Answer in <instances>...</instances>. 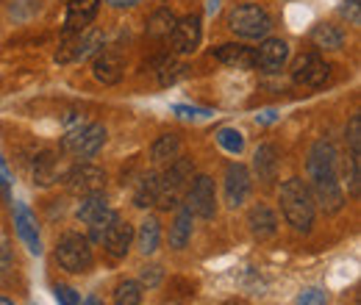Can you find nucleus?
Returning <instances> with one entry per match:
<instances>
[{
  "mask_svg": "<svg viewBox=\"0 0 361 305\" xmlns=\"http://www.w3.org/2000/svg\"><path fill=\"white\" fill-rule=\"evenodd\" d=\"M336 167H339L336 147L328 139H319L309 153V178H312L309 192L325 214H336L345 206V194H342V186H339Z\"/></svg>",
  "mask_w": 361,
  "mask_h": 305,
  "instance_id": "nucleus-1",
  "label": "nucleus"
},
{
  "mask_svg": "<svg viewBox=\"0 0 361 305\" xmlns=\"http://www.w3.org/2000/svg\"><path fill=\"white\" fill-rule=\"evenodd\" d=\"M281 211L283 219L298 230L309 233L314 225V197L309 192V183L303 178H289L281 186Z\"/></svg>",
  "mask_w": 361,
  "mask_h": 305,
  "instance_id": "nucleus-2",
  "label": "nucleus"
},
{
  "mask_svg": "<svg viewBox=\"0 0 361 305\" xmlns=\"http://www.w3.org/2000/svg\"><path fill=\"white\" fill-rule=\"evenodd\" d=\"M192 173H195V164L189 158H176L170 161V170L159 175V194H156V206L170 211L180 203V194L186 189V183L192 180Z\"/></svg>",
  "mask_w": 361,
  "mask_h": 305,
  "instance_id": "nucleus-3",
  "label": "nucleus"
},
{
  "mask_svg": "<svg viewBox=\"0 0 361 305\" xmlns=\"http://www.w3.org/2000/svg\"><path fill=\"white\" fill-rule=\"evenodd\" d=\"M228 28L242 39H267V34L272 31V20L262 6L245 3L228 14Z\"/></svg>",
  "mask_w": 361,
  "mask_h": 305,
  "instance_id": "nucleus-4",
  "label": "nucleus"
},
{
  "mask_svg": "<svg viewBox=\"0 0 361 305\" xmlns=\"http://www.w3.org/2000/svg\"><path fill=\"white\" fill-rule=\"evenodd\" d=\"M103 144H106V128L100 123H84V120H75V125H70L61 139V147L75 158H92Z\"/></svg>",
  "mask_w": 361,
  "mask_h": 305,
  "instance_id": "nucleus-5",
  "label": "nucleus"
},
{
  "mask_svg": "<svg viewBox=\"0 0 361 305\" xmlns=\"http://www.w3.org/2000/svg\"><path fill=\"white\" fill-rule=\"evenodd\" d=\"M100 50H103V34L94 31V28H84V31H75V34H64V42L56 53V61H61V64L84 61V58H90Z\"/></svg>",
  "mask_w": 361,
  "mask_h": 305,
  "instance_id": "nucleus-6",
  "label": "nucleus"
},
{
  "mask_svg": "<svg viewBox=\"0 0 361 305\" xmlns=\"http://www.w3.org/2000/svg\"><path fill=\"white\" fill-rule=\"evenodd\" d=\"M56 261L61 269L67 272H87L92 266V247H90V239L81 236V233H67L61 236L59 247H56Z\"/></svg>",
  "mask_w": 361,
  "mask_h": 305,
  "instance_id": "nucleus-7",
  "label": "nucleus"
},
{
  "mask_svg": "<svg viewBox=\"0 0 361 305\" xmlns=\"http://www.w3.org/2000/svg\"><path fill=\"white\" fill-rule=\"evenodd\" d=\"M186 208L192 217L212 219L217 214V194H214V180L209 175H197L192 186L186 189Z\"/></svg>",
  "mask_w": 361,
  "mask_h": 305,
  "instance_id": "nucleus-8",
  "label": "nucleus"
},
{
  "mask_svg": "<svg viewBox=\"0 0 361 305\" xmlns=\"http://www.w3.org/2000/svg\"><path fill=\"white\" fill-rule=\"evenodd\" d=\"M331 75V64L325 58H319L317 53H303L295 64H292V81L300 87H322Z\"/></svg>",
  "mask_w": 361,
  "mask_h": 305,
  "instance_id": "nucleus-9",
  "label": "nucleus"
},
{
  "mask_svg": "<svg viewBox=\"0 0 361 305\" xmlns=\"http://www.w3.org/2000/svg\"><path fill=\"white\" fill-rule=\"evenodd\" d=\"M64 180H67V189L73 194L84 197V194H92V192H103L106 173L100 167H94V164H75L70 173L64 175Z\"/></svg>",
  "mask_w": 361,
  "mask_h": 305,
  "instance_id": "nucleus-10",
  "label": "nucleus"
},
{
  "mask_svg": "<svg viewBox=\"0 0 361 305\" xmlns=\"http://www.w3.org/2000/svg\"><path fill=\"white\" fill-rule=\"evenodd\" d=\"M100 242H103V247H106L109 256H114V259H126V256H128V247H131V242H134V228H131L126 219H120L117 214H114L111 222L106 225Z\"/></svg>",
  "mask_w": 361,
  "mask_h": 305,
  "instance_id": "nucleus-11",
  "label": "nucleus"
},
{
  "mask_svg": "<svg viewBox=\"0 0 361 305\" xmlns=\"http://www.w3.org/2000/svg\"><path fill=\"white\" fill-rule=\"evenodd\" d=\"M200 39H203V25H200V17L197 14H189L183 20H176V28L170 34V42H173L176 53H195Z\"/></svg>",
  "mask_w": 361,
  "mask_h": 305,
  "instance_id": "nucleus-12",
  "label": "nucleus"
},
{
  "mask_svg": "<svg viewBox=\"0 0 361 305\" xmlns=\"http://www.w3.org/2000/svg\"><path fill=\"white\" fill-rule=\"evenodd\" d=\"M123 70H126V64H123V56H120L117 50H100V53L94 56V64H92V75H94L100 84H106V87H111V84H120V78H123Z\"/></svg>",
  "mask_w": 361,
  "mask_h": 305,
  "instance_id": "nucleus-13",
  "label": "nucleus"
},
{
  "mask_svg": "<svg viewBox=\"0 0 361 305\" xmlns=\"http://www.w3.org/2000/svg\"><path fill=\"white\" fill-rule=\"evenodd\" d=\"M250 194V173L242 164H231L226 170V200L231 208L242 206Z\"/></svg>",
  "mask_w": 361,
  "mask_h": 305,
  "instance_id": "nucleus-14",
  "label": "nucleus"
},
{
  "mask_svg": "<svg viewBox=\"0 0 361 305\" xmlns=\"http://www.w3.org/2000/svg\"><path fill=\"white\" fill-rule=\"evenodd\" d=\"M14 228H17V236L23 239V244H25L34 256H39V253H42L39 222H37V217H34L25 206H17V208H14Z\"/></svg>",
  "mask_w": 361,
  "mask_h": 305,
  "instance_id": "nucleus-15",
  "label": "nucleus"
},
{
  "mask_svg": "<svg viewBox=\"0 0 361 305\" xmlns=\"http://www.w3.org/2000/svg\"><path fill=\"white\" fill-rule=\"evenodd\" d=\"M97 6H100V0H70L67 17H64V34L90 28V23L97 17Z\"/></svg>",
  "mask_w": 361,
  "mask_h": 305,
  "instance_id": "nucleus-16",
  "label": "nucleus"
},
{
  "mask_svg": "<svg viewBox=\"0 0 361 305\" xmlns=\"http://www.w3.org/2000/svg\"><path fill=\"white\" fill-rule=\"evenodd\" d=\"M289 58V44L283 39H264L262 47L256 50V67L264 73H278Z\"/></svg>",
  "mask_w": 361,
  "mask_h": 305,
  "instance_id": "nucleus-17",
  "label": "nucleus"
},
{
  "mask_svg": "<svg viewBox=\"0 0 361 305\" xmlns=\"http://www.w3.org/2000/svg\"><path fill=\"white\" fill-rule=\"evenodd\" d=\"M111 214H114V211L109 208V200H106L103 192L84 194V197H81V206H78V211H75V217L81 219V222H87V225L103 222V219H109Z\"/></svg>",
  "mask_w": 361,
  "mask_h": 305,
  "instance_id": "nucleus-18",
  "label": "nucleus"
},
{
  "mask_svg": "<svg viewBox=\"0 0 361 305\" xmlns=\"http://www.w3.org/2000/svg\"><path fill=\"white\" fill-rule=\"evenodd\" d=\"M247 228H250V233L256 239H270V236L278 233V217H275V211H272L270 206L259 203L247 214Z\"/></svg>",
  "mask_w": 361,
  "mask_h": 305,
  "instance_id": "nucleus-19",
  "label": "nucleus"
},
{
  "mask_svg": "<svg viewBox=\"0 0 361 305\" xmlns=\"http://www.w3.org/2000/svg\"><path fill=\"white\" fill-rule=\"evenodd\" d=\"M217 61H223L228 67H236V70H250L256 67V50L245 47V44H220L214 50Z\"/></svg>",
  "mask_w": 361,
  "mask_h": 305,
  "instance_id": "nucleus-20",
  "label": "nucleus"
},
{
  "mask_svg": "<svg viewBox=\"0 0 361 305\" xmlns=\"http://www.w3.org/2000/svg\"><path fill=\"white\" fill-rule=\"evenodd\" d=\"M278 167H281V158H278L275 144H262V147L256 150V156H253V170L259 175V180H264V183L275 180Z\"/></svg>",
  "mask_w": 361,
  "mask_h": 305,
  "instance_id": "nucleus-21",
  "label": "nucleus"
},
{
  "mask_svg": "<svg viewBox=\"0 0 361 305\" xmlns=\"http://www.w3.org/2000/svg\"><path fill=\"white\" fill-rule=\"evenodd\" d=\"M159 242H161V225L156 217H147L139 225V233H136V244H139V253L142 256H153L159 250Z\"/></svg>",
  "mask_w": 361,
  "mask_h": 305,
  "instance_id": "nucleus-22",
  "label": "nucleus"
},
{
  "mask_svg": "<svg viewBox=\"0 0 361 305\" xmlns=\"http://www.w3.org/2000/svg\"><path fill=\"white\" fill-rule=\"evenodd\" d=\"M31 173H34V183H39V186L56 183V180H59V158H56V153H50V150L39 153V156L34 158Z\"/></svg>",
  "mask_w": 361,
  "mask_h": 305,
  "instance_id": "nucleus-23",
  "label": "nucleus"
},
{
  "mask_svg": "<svg viewBox=\"0 0 361 305\" xmlns=\"http://www.w3.org/2000/svg\"><path fill=\"white\" fill-rule=\"evenodd\" d=\"M180 156V139L176 133H164V136H159L156 142H153V147H150V158L156 161V164H167V161H176Z\"/></svg>",
  "mask_w": 361,
  "mask_h": 305,
  "instance_id": "nucleus-24",
  "label": "nucleus"
},
{
  "mask_svg": "<svg viewBox=\"0 0 361 305\" xmlns=\"http://www.w3.org/2000/svg\"><path fill=\"white\" fill-rule=\"evenodd\" d=\"M312 42L319 47V50H342L345 44V34L331 25V23H319L314 31H312Z\"/></svg>",
  "mask_w": 361,
  "mask_h": 305,
  "instance_id": "nucleus-25",
  "label": "nucleus"
},
{
  "mask_svg": "<svg viewBox=\"0 0 361 305\" xmlns=\"http://www.w3.org/2000/svg\"><path fill=\"white\" fill-rule=\"evenodd\" d=\"M173 28H176V14H173L170 8H159V11H153L150 20H147V34H150L153 39H170Z\"/></svg>",
  "mask_w": 361,
  "mask_h": 305,
  "instance_id": "nucleus-26",
  "label": "nucleus"
},
{
  "mask_svg": "<svg viewBox=\"0 0 361 305\" xmlns=\"http://www.w3.org/2000/svg\"><path fill=\"white\" fill-rule=\"evenodd\" d=\"M189 239H192V214H189V208H180L173 228H170V247L183 250L189 244Z\"/></svg>",
  "mask_w": 361,
  "mask_h": 305,
  "instance_id": "nucleus-27",
  "label": "nucleus"
},
{
  "mask_svg": "<svg viewBox=\"0 0 361 305\" xmlns=\"http://www.w3.org/2000/svg\"><path fill=\"white\" fill-rule=\"evenodd\" d=\"M156 194H159V175L147 173L142 180H139V186H136L134 203L139 206V208H147V206L156 203Z\"/></svg>",
  "mask_w": 361,
  "mask_h": 305,
  "instance_id": "nucleus-28",
  "label": "nucleus"
},
{
  "mask_svg": "<svg viewBox=\"0 0 361 305\" xmlns=\"http://www.w3.org/2000/svg\"><path fill=\"white\" fill-rule=\"evenodd\" d=\"M342 178H345V186L353 197H359V189H361V158H353L348 156L345 161V170H342Z\"/></svg>",
  "mask_w": 361,
  "mask_h": 305,
  "instance_id": "nucleus-29",
  "label": "nucleus"
},
{
  "mask_svg": "<svg viewBox=\"0 0 361 305\" xmlns=\"http://www.w3.org/2000/svg\"><path fill=\"white\" fill-rule=\"evenodd\" d=\"M142 303V286L134 280H126L114 292V305H139Z\"/></svg>",
  "mask_w": 361,
  "mask_h": 305,
  "instance_id": "nucleus-30",
  "label": "nucleus"
},
{
  "mask_svg": "<svg viewBox=\"0 0 361 305\" xmlns=\"http://www.w3.org/2000/svg\"><path fill=\"white\" fill-rule=\"evenodd\" d=\"M217 142H220L223 150L233 153V156H239L245 150V136L236 131V128H223V131L217 133Z\"/></svg>",
  "mask_w": 361,
  "mask_h": 305,
  "instance_id": "nucleus-31",
  "label": "nucleus"
},
{
  "mask_svg": "<svg viewBox=\"0 0 361 305\" xmlns=\"http://www.w3.org/2000/svg\"><path fill=\"white\" fill-rule=\"evenodd\" d=\"M348 144H350V156L361 158V117L353 114L348 123Z\"/></svg>",
  "mask_w": 361,
  "mask_h": 305,
  "instance_id": "nucleus-32",
  "label": "nucleus"
},
{
  "mask_svg": "<svg viewBox=\"0 0 361 305\" xmlns=\"http://www.w3.org/2000/svg\"><path fill=\"white\" fill-rule=\"evenodd\" d=\"M298 305H328V297H325V292L322 289H303L300 294H298Z\"/></svg>",
  "mask_w": 361,
  "mask_h": 305,
  "instance_id": "nucleus-33",
  "label": "nucleus"
},
{
  "mask_svg": "<svg viewBox=\"0 0 361 305\" xmlns=\"http://www.w3.org/2000/svg\"><path fill=\"white\" fill-rule=\"evenodd\" d=\"M53 292H56V300H59L61 305H81L78 292H75V289H70V286H56Z\"/></svg>",
  "mask_w": 361,
  "mask_h": 305,
  "instance_id": "nucleus-34",
  "label": "nucleus"
},
{
  "mask_svg": "<svg viewBox=\"0 0 361 305\" xmlns=\"http://www.w3.org/2000/svg\"><path fill=\"white\" fill-rule=\"evenodd\" d=\"M159 280H161V266H145V269H142V283H145L147 289H156Z\"/></svg>",
  "mask_w": 361,
  "mask_h": 305,
  "instance_id": "nucleus-35",
  "label": "nucleus"
},
{
  "mask_svg": "<svg viewBox=\"0 0 361 305\" xmlns=\"http://www.w3.org/2000/svg\"><path fill=\"white\" fill-rule=\"evenodd\" d=\"M342 11V17H348L353 25H359L361 23V14H359V0H345V6L339 8Z\"/></svg>",
  "mask_w": 361,
  "mask_h": 305,
  "instance_id": "nucleus-36",
  "label": "nucleus"
},
{
  "mask_svg": "<svg viewBox=\"0 0 361 305\" xmlns=\"http://www.w3.org/2000/svg\"><path fill=\"white\" fill-rule=\"evenodd\" d=\"M11 263H14V259H11L8 244H6V242H0V275H3V272H8V269H11Z\"/></svg>",
  "mask_w": 361,
  "mask_h": 305,
  "instance_id": "nucleus-37",
  "label": "nucleus"
},
{
  "mask_svg": "<svg viewBox=\"0 0 361 305\" xmlns=\"http://www.w3.org/2000/svg\"><path fill=\"white\" fill-rule=\"evenodd\" d=\"M176 114H180V117H203V114H209V111H203V108H189V106H176Z\"/></svg>",
  "mask_w": 361,
  "mask_h": 305,
  "instance_id": "nucleus-38",
  "label": "nucleus"
},
{
  "mask_svg": "<svg viewBox=\"0 0 361 305\" xmlns=\"http://www.w3.org/2000/svg\"><path fill=\"white\" fill-rule=\"evenodd\" d=\"M0 186H3V189H8V186H11V173H8L6 161H3V156H0Z\"/></svg>",
  "mask_w": 361,
  "mask_h": 305,
  "instance_id": "nucleus-39",
  "label": "nucleus"
},
{
  "mask_svg": "<svg viewBox=\"0 0 361 305\" xmlns=\"http://www.w3.org/2000/svg\"><path fill=\"white\" fill-rule=\"evenodd\" d=\"M109 6H114V8H134L139 0H106Z\"/></svg>",
  "mask_w": 361,
  "mask_h": 305,
  "instance_id": "nucleus-40",
  "label": "nucleus"
},
{
  "mask_svg": "<svg viewBox=\"0 0 361 305\" xmlns=\"http://www.w3.org/2000/svg\"><path fill=\"white\" fill-rule=\"evenodd\" d=\"M259 120H262V123H272V120H275V111H264Z\"/></svg>",
  "mask_w": 361,
  "mask_h": 305,
  "instance_id": "nucleus-41",
  "label": "nucleus"
},
{
  "mask_svg": "<svg viewBox=\"0 0 361 305\" xmlns=\"http://www.w3.org/2000/svg\"><path fill=\"white\" fill-rule=\"evenodd\" d=\"M84 305H103V300H100V297H94V294H92L90 300H87V303Z\"/></svg>",
  "mask_w": 361,
  "mask_h": 305,
  "instance_id": "nucleus-42",
  "label": "nucleus"
},
{
  "mask_svg": "<svg viewBox=\"0 0 361 305\" xmlns=\"http://www.w3.org/2000/svg\"><path fill=\"white\" fill-rule=\"evenodd\" d=\"M0 305H14L11 300H6V297H0Z\"/></svg>",
  "mask_w": 361,
  "mask_h": 305,
  "instance_id": "nucleus-43",
  "label": "nucleus"
},
{
  "mask_svg": "<svg viewBox=\"0 0 361 305\" xmlns=\"http://www.w3.org/2000/svg\"><path fill=\"white\" fill-rule=\"evenodd\" d=\"M226 305H236V303H226Z\"/></svg>",
  "mask_w": 361,
  "mask_h": 305,
  "instance_id": "nucleus-44",
  "label": "nucleus"
}]
</instances>
